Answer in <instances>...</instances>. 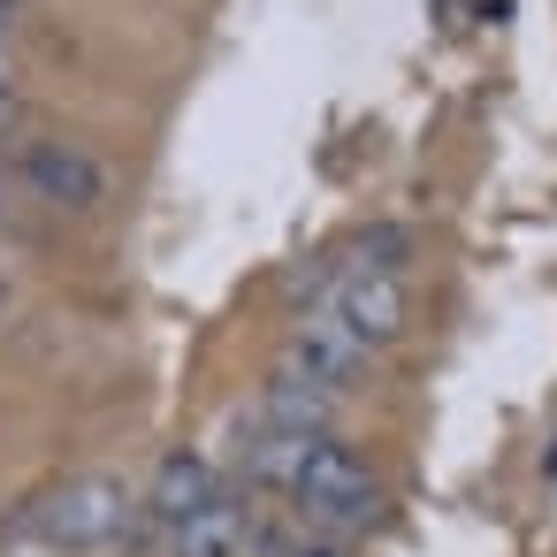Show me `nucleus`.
<instances>
[{
  "label": "nucleus",
  "instance_id": "10",
  "mask_svg": "<svg viewBox=\"0 0 557 557\" xmlns=\"http://www.w3.org/2000/svg\"><path fill=\"white\" fill-rule=\"evenodd\" d=\"M16 16H24V0H0V32H16Z\"/></svg>",
  "mask_w": 557,
  "mask_h": 557
},
{
  "label": "nucleus",
  "instance_id": "12",
  "mask_svg": "<svg viewBox=\"0 0 557 557\" xmlns=\"http://www.w3.org/2000/svg\"><path fill=\"white\" fill-rule=\"evenodd\" d=\"M9 298H16V290H9V268H0V313H9Z\"/></svg>",
  "mask_w": 557,
  "mask_h": 557
},
{
  "label": "nucleus",
  "instance_id": "2",
  "mask_svg": "<svg viewBox=\"0 0 557 557\" xmlns=\"http://www.w3.org/2000/svg\"><path fill=\"white\" fill-rule=\"evenodd\" d=\"M138 511L146 504H138V488L123 473H70L24 511V534L47 557H92V549H115L138 527Z\"/></svg>",
  "mask_w": 557,
  "mask_h": 557
},
{
  "label": "nucleus",
  "instance_id": "3",
  "mask_svg": "<svg viewBox=\"0 0 557 557\" xmlns=\"http://www.w3.org/2000/svg\"><path fill=\"white\" fill-rule=\"evenodd\" d=\"M16 184L54 214H100L108 207V161L77 138H24L16 146Z\"/></svg>",
  "mask_w": 557,
  "mask_h": 557
},
{
  "label": "nucleus",
  "instance_id": "11",
  "mask_svg": "<svg viewBox=\"0 0 557 557\" xmlns=\"http://www.w3.org/2000/svg\"><path fill=\"white\" fill-rule=\"evenodd\" d=\"M290 557H336V542H306V549H290Z\"/></svg>",
  "mask_w": 557,
  "mask_h": 557
},
{
  "label": "nucleus",
  "instance_id": "1",
  "mask_svg": "<svg viewBox=\"0 0 557 557\" xmlns=\"http://www.w3.org/2000/svg\"><path fill=\"white\" fill-rule=\"evenodd\" d=\"M252 481L260 488H283L290 496V511L306 519V527H321V534H359V527H374L382 519V481H374V466L351 450V443H336L329 428L321 435H260L252 443Z\"/></svg>",
  "mask_w": 557,
  "mask_h": 557
},
{
  "label": "nucleus",
  "instance_id": "5",
  "mask_svg": "<svg viewBox=\"0 0 557 557\" xmlns=\"http://www.w3.org/2000/svg\"><path fill=\"white\" fill-rule=\"evenodd\" d=\"M367 359H374V351H367V344H359L329 306H306V313L290 321V351H283V367H290V374H306V382H321V389H336V397H344V389H359Z\"/></svg>",
  "mask_w": 557,
  "mask_h": 557
},
{
  "label": "nucleus",
  "instance_id": "9",
  "mask_svg": "<svg viewBox=\"0 0 557 557\" xmlns=\"http://www.w3.org/2000/svg\"><path fill=\"white\" fill-rule=\"evenodd\" d=\"M9 123H16V85L0 77V131H9Z\"/></svg>",
  "mask_w": 557,
  "mask_h": 557
},
{
  "label": "nucleus",
  "instance_id": "4",
  "mask_svg": "<svg viewBox=\"0 0 557 557\" xmlns=\"http://www.w3.org/2000/svg\"><path fill=\"white\" fill-rule=\"evenodd\" d=\"M367 351H382V344H397L405 336V321H412V298H405V275H389V268H344L336 283H329V298H321Z\"/></svg>",
  "mask_w": 557,
  "mask_h": 557
},
{
  "label": "nucleus",
  "instance_id": "8",
  "mask_svg": "<svg viewBox=\"0 0 557 557\" xmlns=\"http://www.w3.org/2000/svg\"><path fill=\"white\" fill-rule=\"evenodd\" d=\"M260 420H268L275 435H321V428L336 420V389H321V382L275 367V382L260 389Z\"/></svg>",
  "mask_w": 557,
  "mask_h": 557
},
{
  "label": "nucleus",
  "instance_id": "6",
  "mask_svg": "<svg viewBox=\"0 0 557 557\" xmlns=\"http://www.w3.org/2000/svg\"><path fill=\"white\" fill-rule=\"evenodd\" d=\"M169 534V557H245L252 549V496L237 488H214L199 511H184Z\"/></svg>",
  "mask_w": 557,
  "mask_h": 557
},
{
  "label": "nucleus",
  "instance_id": "7",
  "mask_svg": "<svg viewBox=\"0 0 557 557\" xmlns=\"http://www.w3.org/2000/svg\"><path fill=\"white\" fill-rule=\"evenodd\" d=\"M214 488H222V473H214V458H207V450H169V458L153 466V488H146L138 504H146V519H153V527H176V519H184V511H199Z\"/></svg>",
  "mask_w": 557,
  "mask_h": 557
}]
</instances>
